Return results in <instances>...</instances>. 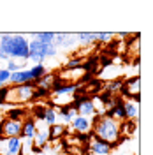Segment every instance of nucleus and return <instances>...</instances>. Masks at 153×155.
<instances>
[{
    "label": "nucleus",
    "mask_w": 153,
    "mask_h": 155,
    "mask_svg": "<svg viewBox=\"0 0 153 155\" xmlns=\"http://www.w3.org/2000/svg\"><path fill=\"white\" fill-rule=\"evenodd\" d=\"M92 136L115 146L118 139L122 137L120 122H116L106 115H95L92 118Z\"/></svg>",
    "instance_id": "obj_1"
},
{
    "label": "nucleus",
    "mask_w": 153,
    "mask_h": 155,
    "mask_svg": "<svg viewBox=\"0 0 153 155\" xmlns=\"http://www.w3.org/2000/svg\"><path fill=\"white\" fill-rule=\"evenodd\" d=\"M0 48L11 60L28 62V39L23 34H0Z\"/></svg>",
    "instance_id": "obj_2"
},
{
    "label": "nucleus",
    "mask_w": 153,
    "mask_h": 155,
    "mask_svg": "<svg viewBox=\"0 0 153 155\" xmlns=\"http://www.w3.org/2000/svg\"><path fill=\"white\" fill-rule=\"evenodd\" d=\"M58 51L53 44H42L39 41H28V62L32 64H44L46 60H51V58L58 57Z\"/></svg>",
    "instance_id": "obj_3"
},
{
    "label": "nucleus",
    "mask_w": 153,
    "mask_h": 155,
    "mask_svg": "<svg viewBox=\"0 0 153 155\" xmlns=\"http://www.w3.org/2000/svg\"><path fill=\"white\" fill-rule=\"evenodd\" d=\"M34 90H35V85L34 83L9 85L5 102H9V104H23V102H28V101L34 99Z\"/></svg>",
    "instance_id": "obj_4"
},
{
    "label": "nucleus",
    "mask_w": 153,
    "mask_h": 155,
    "mask_svg": "<svg viewBox=\"0 0 153 155\" xmlns=\"http://www.w3.org/2000/svg\"><path fill=\"white\" fill-rule=\"evenodd\" d=\"M70 106L76 109V113L79 116L93 118V116L97 115V109H95V104H93V99H92V97L77 95V97H74V101H72Z\"/></svg>",
    "instance_id": "obj_5"
},
{
    "label": "nucleus",
    "mask_w": 153,
    "mask_h": 155,
    "mask_svg": "<svg viewBox=\"0 0 153 155\" xmlns=\"http://www.w3.org/2000/svg\"><path fill=\"white\" fill-rule=\"evenodd\" d=\"M0 155H23V139L0 137Z\"/></svg>",
    "instance_id": "obj_6"
},
{
    "label": "nucleus",
    "mask_w": 153,
    "mask_h": 155,
    "mask_svg": "<svg viewBox=\"0 0 153 155\" xmlns=\"http://www.w3.org/2000/svg\"><path fill=\"white\" fill-rule=\"evenodd\" d=\"M53 46L60 51H67V49H72L77 46V39L76 34H69V32H60V34H55V41H53Z\"/></svg>",
    "instance_id": "obj_7"
},
{
    "label": "nucleus",
    "mask_w": 153,
    "mask_h": 155,
    "mask_svg": "<svg viewBox=\"0 0 153 155\" xmlns=\"http://www.w3.org/2000/svg\"><path fill=\"white\" fill-rule=\"evenodd\" d=\"M120 94L122 95L130 97L132 101L139 102V94H141V85H139V76L129 78L125 83H122V88H120Z\"/></svg>",
    "instance_id": "obj_8"
},
{
    "label": "nucleus",
    "mask_w": 153,
    "mask_h": 155,
    "mask_svg": "<svg viewBox=\"0 0 153 155\" xmlns=\"http://www.w3.org/2000/svg\"><path fill=\"white\" fill-rule=\"evenodd\" d=\"M106 116H109V118H113L116 122H123L125 120V109H123V99L122 97L116 95L113 99V104L106 109Z\"/></svg>",
    "instance_id": "obj_9"
},
{
    "label": "nucleus",
    "mask_w": 153,
    "mask_h": 155,
    "mask_svg": "<svg viewBox=\"0 0 153 155\" xmlns=\"http://www.w3.org/2000/svg\"><path fill=\"white\" fill-rule=\"evenodd\" d=\"M69 125L72 127L74 132H79V134H86V132H92V118H85V116L76 115Z\"/></svg>",
    "instance_id": "obj_10"
},
{
    "label": "nucleus",
    "mask_w": 153,
    "mask_h": 155,
    "mask_svg": "<svg viewBox=\"0 0 153 155\" xmlns=\"http://www.w3.org/2000/svg\"><path fill=\"white\" fill-rule=\"evenodd\" d=\"M88 150L92 152V155H109L111 150H113V145L106 143V141H102V139L92 137V141L88 143Z\"/></svg>",
    "instance_id": "obj_11"
},
{
    "label": "nucleus",
    "mask_w": 153,
    "mask_h": 155,
    "mask_svg": "<svg viewBox=\"0 0 153 155\" xmlns=\"http://www.w3.org/2000/svg\"><path fill=\"white\" fill-rule=\"evenodd\" d=\"M35 130H37V122H35L32 116H27V118L21 122V139H30V141H34Z\"/></svg>",
    "instance_id": "obj_12"
},
{
    "label": "nucleus",
    "mask_w": 153,
    "mask_h": 155,
    "mask_svg": "<svg viewBox=\"0 0 153 155\" xmlns=\"http://www.w3.org/2000/svg\"><path fill=\"white\" fill-rule=\"evenodd\" d=\"M123 109H125V120H135L139 118V102H135L132 99L123 101Z\"/></svg>",
    "instance_id": "obj_13"
},
{
    "label": "nucleus",
    "mask_w": 153,
    "mask_h": 155,
    "mask_svg": "<svg viewBox=\"0 0 153 155\" xmlns=\"http://www.w3.org/2000/svg\"><path fill=\"white\" fill-rule=\"evenodd\" d=\"M77 113H76V109L70 106H60V107H57V120H60L62 124H70V120L76 116Z\"/></svg>",
    "instance_id": "obj_14"
},
{
    "label": "nucleus",
    "mask_w": 153,
    "mask_h": 155,
    "mask_svg": "<svg viewBox=\"0 0 153 155\" xmlns=\"http://www.w3.org/2000/svg\"><path fill=\"white\" fill-rule=\"evenodd\" d=\"M48 141H49V127L42 124V127H37V130H35L34 145H35V148L41 150V146H44Z\"/></svg>",
    "instance_id": "obj_15"
},
{
    "label": "nucleus",
    "mask_w": 153,
    "mask_h": 155,
    "mask_svg": "<svg viewBox=\"0 0 153 155\" xmlns=\"http://www.w3.org/2000/svg\"><path fill=\"white\" fill-rule=\"evenodd\" d=\"M28 116V111L27 109H23V107H12L11 111H7V120L11 122H23L25 118Z\"/></svg>",
    "instance_id": "obj_16"
},
{
    "label": "nucleus",
    "mask_w": 153,
    "mask_h": 155,
    "mask_svg": "<svg viewBox=\"0 0 153 155\" xmlns=\"http://www.w3.org/2000/svg\"><path fill=\"white\" fill-rule=\"evenodd\" d=\"M32 39L42 42V44H49L51 46L53 41H55V32H34L32 34Z\"/></svg>",
    "instance_id": "obj_17"
},
{
    "label": "nucleus",
    "mask_w": 153,
    "mask_h": 155,
    "mask_svg": "<svg viewBox=\"0 0 153 155\" xmlns=\"http://www.w3.org/2000/svg\"><path fill=\"white\" fill-rule=\"evenodd\" d=\"M57 122H58L57 120V109L48 106L46 107V113H44V118H42V124L48 125V127H53V125H57Z\"/></svg>",
    "instance_id": "obj_18"
},
{
    "label": "nucleus",
    "mask_w": 153,
    "mask_h": 155,
    "mask_svg": "<svg viewBox=\"0 0 153 155\" xmlns=\"http://www.w3.org/2000/svg\"><path fill=\"white\" fill-rule=\"evenodd\" d=\"M28 71H30V74H32V78H34V81H37L39 78L48 74V67L44 64H34L32 67H28Z\"/></svg>",
    "instance_id": "obj_19"
},
{
    "label": "nucleus",
    "mask_w": 153,
    "mask_h": 155,
    "mask_svg": "<svg viewBox=\"0 0 153 155\" xmlns=\"http://www.w3.org/2000/svg\"><path fill=\"white\" fill-rule=\"evenodd\" d=\"M4 69H7L11 74L12 72H18V71H23V69H27V62H21V60H7L5 62V67Z\"/></svg>",
    "instance_id": "obj_20"
},
{
    "label": "nucleus",
    "mask_w": 153,
    "mask_h": 155,
    "mask_svg": "<svg viewBox=\"0 0 153 155\" xmlns=\"http://www.w3.org/2000/svg\"><path fill=\"white\" fill-rule=\"evenodd\" d=\"M76 39L77 42H81V44H93L95 42V32H79L76 34Z\"/></svg>",
    "instance_id": "obj_21"
},
{
    "label": "nucleus",
    "mask_w": 153,
    "mask_h": 155,
    "mask_svg": "<svg viewBox=\"0 0 153 155\" xmlns=\"http://www.w3.org/2000/svg\"><path fill=\"white\" fill-rule=\"evenodd\" d=\"M46 107H48V106H44V104H37V106H34V109H32V111H34V116H32V118H34L35 122H37V120L42 122L44 113H46Z\"/></svg>",
    "instance_id": "obj_22"
},
{
    "label": "nucleus",
    "mask_w": 153,
    "mask_h": 155,
    "mask_svg": "<svg viewBox=\"0 0 153 155\" xmlns=\"http://www.w3.org/2000/svg\"><path fill=\"white\" fill-rule=\"evenodd\" d=\"M65 132V127L63 125H53L49 127V139H57L58 136H62Z\"/></svg>",
    "instance_id": "obj_23"
},
{
    "label": "nucleus",
    "mask_w": 153,
    "mask_h": 155,
    "mask_svg": "<svg viewBox=\"0 0 153 155\" xmlns=\"http://www.w3.org/2000/svg\"><path fill=\"white\" fill-rule=\"evenodd\" d=\"M115 35L116 34H111V32H95V41H99V42H109Z\"/></svg>",
    "instance_id": "obj_24"
},
{
    "label": "nucleus",
    "mask_w": 153,
    "mask_h": 155,
    "mask_svg": "<svg viewBox=\"0 0 153 155\" xmlns=\"http://www.w3.org/2000/svg\"><path fill=\"white\" fill-rule=\"evenodd\" d=\"M9 78H11V72L7 69L0 67V87H5V85H9Z\"/></svg>",
    "instance_id": "obj_25"
},
{
    "label": "nucleus",
    "mask_w": 153,
    "mask_h": 155,
    "mask_svg": "<svg viewBox=\"0 0 153 155\" xmlns=\"http://www.w3.org/2000/svg\"><path fill=\"white\" fill-rule=\"evenodd\" d=\"M7 90H9V85H5V87H0V104H5Z\"/></svg>",
    "instance_id": "obj_26"
},
{
    "label": "nucleus",
    "mask_w": 153,
    "mask_h": 155,
    "mask_svg": "<svg viewBox=\"0 0 153 155\" xmlns=\"http://www.w3.org/2000/svg\"><path fill=\"white\" fill-rule=\"evenodd\" d=\"M7 60H9V58H7V55L4 53V49L0 48V62H7Z\"/></svg>",
    "instance_id": "obj_27"
}]
</instances>
